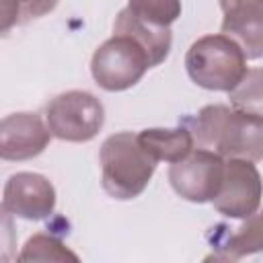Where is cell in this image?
Listing matches in <instances>:
<instances>
[{
    "label": "cell",
    "mask_w": 263,
    "mask_h": 263,
    "mask_svg": "<svg viewBox=\"0 0 263 263\" xmlns=\"http://www.w3.org/2000/svg\"><path fill=\"white\" fill-rule=\"evenodd\" d=\"M191 134L197 148L214 150L224 158L263 160V117L259 115L208 105L193 117Z\"/></svg>",
    "instance_id": "cell-1"
},
{
    "label": "cell",
    "mask_w": 263,
    "mask_h": 263,
    "mask_svg": "<svg viewBox=\"0 0 263 263\" xmlns=\"http://www.w3.org/2000/svg\"><path fill=\"white\" fill-rule=\"evenodd\" d=\"M103 189L113 199H134L150 183L158 160L140 144L138 134L119 132L109 136L99 152Z\"/></svg>",
    "instance_id": "cell-2"
},
{
    "label": "cell",
    "mask_w": 263,
    "mask_h": 263,
    "mask_svg": "<svg viewBox=\"0 0 263 263\" xmlns=\"http://www.w3.org/2000/svg\"><path fill=\"white\" fill-rule=\"evenodd\" d=\"M185 68L197 86L220 92H230L249 70L245 51L224 33L193 41L185 55Z\"/></svg>",
    "instance_id": "cell-3"
},
{
    "label": "cell",
    "mask_w": 263,
    "mask_h": 263,
    "mask_svg": "<svg viewBox=\"0 0 263 263\" xmlns=\"http://www.w3.org/2000/svg\"><path fill=\"white\" fill-rule=\"evenodd\" d=\"M150 68V53L127 33H113V37L97 47L90 60V74L95 82L109 92L136 86Z\"/></svg>",
    "instance_id": "cell-4"
},
{
    "label": "cell",
    "mask_w": 263,
    "mask_h": 263,
    "mask_svg": "<svg viewBox=\"0 0 263 263\" xmlns=\"http://www.w3.org/2000/svg\"><path fill=\"white\" fill-rule=\"evenodd\" d=\"M45 123L58 140L88 142L103 129L105 107L92 92L66 90L47 103Z\"/></svg>",
    "instance_id": "cell-5"
},
{
    "label": "cell",
    "mask_w": 263,
    "mask_h": 263,
    "mask_svg": "<svg viewBox=\"0 0 263 263\" xmlns=\"http://www.w3.org/2000/svg\"><path fill=\"white\" fill-rule=\"evenodd\" d=\"M226 173V160L214 150L193 148L183 160L173 162L168 168V181L175 193L191 203L214 201L220 193Z\"/></svg>",
    "instance_id": "cell-6"
},
{
    "label": "cell",
    "mask_w": 263,
    "mask_h": 263,
    "mask_svg": "<svg viewBox=\"0 0 263 263\" xmlns=\"http://www.w3.org/2000/svg\"><path fill=\"white\" fill-rule=\"evenodd\" d=\"M263 181L253 164L245 158H228L220 193L214 197V210L226 218H249L261 205Z\"/></svg>",
    "instance_id": "cell-7"
},
{
    "label": "cell",
    "mask_w": 263,
    "mask_h": 263,
    "mask_svg": "<svg viewBox=\"0 0 263 263\" xmlns=\"http://www.w3.org/2000/svg\"><path fill=\"white\" fill-rule=\"evenodd\" d=\"M55 189L39 173L10 175L2 193V212L23 220H45L53 214Z\"/></svg>",
    "instance_id": "cell-8"
},
{
    "label": "cell",
    "mask_w": 263,
    "mask_h": 263,
    "mask_svg": "<svg viewBox=\"0 0 263 263\" xmlns=\"http://www.w3.org/2000/svg\"><path fill=\"white\" fill-rule=\"evenodd\" d=\"M47 123L37 113H12L0 123L2 160H29L39 156L51 140Z\"/></svg>",
    "instance_id": "cell-9"
},
{
    "label": "cell",
    "mask_w": 263,
    "mask_h": 263,
    "mask_svg": "<svg viewBox=\"0 0 263 263\" xmlns=\"http://www.w3.org/2000/svg\"><path fill=\"white\" fill-rule=\"evenodd\" d=\"M222 33L234 39L247 60L263 58V0H220Z\"/></svg>",
    "instance_id": "cell-10"
},
{
    "label": "cell",
    "mask_w": 263,
    "mask_h": 263,
    "mask_svg": "<svg viewBox=\"0 0 263 263\" xmlns=\"http://www.w3.org/2000/svg\"><path fill=\"white\" fill-rule=\"evenodd\" d=\"M113 33H127L134 39H138L146 51L150 53L152 60V68L162 64L168 58L171 51V43H173V35H171V27H158L152 25L144 18H140L138 14H134L127 6L123 10H119V14L115 16L113 23Z\"/></svg>",
    "instance_id": "cell-11"
},
{
    "label": "cell",
    "mask_w": 263,
    "mask_h": 263,
    "mask_svg": "<svg viewBox=\"0 0 263 263\" xmlns=\"http://www.w3.org/2000/svg\"><path fill=\"white\" fill-rule=\"evenodd\" d=\"M140 144L154 160L179 162L193 152L195 140L189 127H150L138 134Z\"/></svg>",
    "instance_id": "cell-12"
},
{
    "label": "cell",
    "mask_w": 263,
    "mask_h": 263,
    "mask_svg": "<svg viewBox=\"0 0 263 263\" xmlns=\"http://www.w3.org/2000/svg\"><path fill=\"white\" fill-rule=\"evenodd\" d=\"M222 253L216 255V259H230L236 261L240 257L247 255H255L263 251V210L251 214L249 218H245V222L236 228L234 234L228 236V240L224 242V247H220Z\"/></svg>",
    "instance_id": "cell-13"
},
{
    "label": "cell",
    "mask_w": 263,
    "mask_h": 263,
    "mask_svg": "<svg viewBox=\"0 0 263 263\" xmlns=\"http://www.w3.org/2000/svg\"><path fill=\"white\" fill-rule=\"evenodd\" d=\"M228 97L232 109L263 117V68H249Z\"/></svg>",
    "instance_id": "cell-14"
},
{
    "label": "cell",
    "mask_w": 263,
    "mask_h": 263,
    "mask_svg": "<svg viewBox=\"0 0 263 263\" xmlns=\"http://www.w3.org/2000/svg\"><path fill=\"white\" fill-rule=\"evenodd\" d=\"M58 2L60 0H0L2 33H8L14 25H25L31 18L51 12Z\"/></svg>",
    "instance_id": "cell-15"
},
{
    "label": "cell",
    "mask_w": 263,
    "mask_h": 263,
    "mask_svg": "<svg viewBox=\"0 0 263 263\" xmlns=\"http://www.w3.org/2000/svg\"><path fill=\"white\" fill-rule=\"evenodd\" d=\"M18 261H78V255L55 236L37 232L25 242Z\"/></svg>",
    "instance_id": "cell-16"
},
{
    "label": "cell",
    "mask_w": 263,
    "mask_h": 263,
    "mask_svg": "<svg viewBox=\"0 0 263 263\" xmlns=\"http://www.w3.org/2000/svg\"><path fill=\"white\" fill-rule=\"evenodd\" d=\"M127 8L158 27H171L181 16V0H129Z\"/></svg>",
    "instance_id": "cell-17"
}]
</instances>
